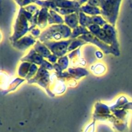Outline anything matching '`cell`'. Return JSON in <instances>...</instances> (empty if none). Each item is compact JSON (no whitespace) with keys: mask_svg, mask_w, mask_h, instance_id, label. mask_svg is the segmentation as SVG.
<instances>
[{"mask_svg":"<svg viewBox=\"0 0 132 132\" xmlns=\"http://www.w3.org/2000/svg\"><path fill=\"white\" fill-rule=\"evenodd\" d=\"M120 1H100L102 14L111 23L115 24Z\"/></svg>","mask_w":132,"mask_h":132,"instance_id":"cell-1","label":"cell"},{"mask_svg":"<svg viewBox=\"0 0 132 132\" xmlns=\"http://www.w3.org/2000/svg\"><path fill=\"white\" fill-rule=\"evenodd\" d=\"M69 41H63L62 42H56V43H51V48L52 51L57 55L60 56V55H62L64 54L67 51V45L69 44Z\"/></svg>","mask_w":132,"mask_h":132,"instance_id":"cell-2","label":"cell"},{"mask_svg":"<svg viewBox=\"0 0 132 132\" xmlns=\"http://www.w3.org/2000/svg\"><path fill=\"white\" fill-rule=\"evenodd\" d=\"M34 42V41L32 39L26 37L21 39V41L16 42L14 46V47L18 48V49L23 50V49H26L27 48H28V46L32 45Z\"/></svg>","mask_w":132,"mask_h":132,"instance_id":"cell-3","label":"cell"}]
</instances>
